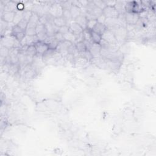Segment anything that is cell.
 I'll return each mask as SVG.
<instances>
[{"label":"cell","mask_w":156,"mask_h":156,"mask_svg":"<svg viewBox=\"0 0 156 156\" xmlns=\"http://www.w3.org/2000/svg\"><path fill=\"white\" fill-rule=\"evenodd\" d=\"M53 23L59 28H61V27L65 26V25H67V21L62 17H55L54 18Z\"/></svg>","instance_id":"cell-19"},{"label":"cell","mask_w":156,"mask_h":156,"mask_svg":"<svg viewBox=\"0 0 156 156\" xmlns=\"http://www.w3.org/2000/svg\"><path fill=\"white\" fill-rule=\"evenodd\" d=\"M39 41V39L38 38V37H37V35H34V36L26 35L25 38L20 42V44H21V46H23L25 45L30 46V45H34Z\"/></svg>","instance_id":"cell-8"},{"label":"cell","mask_w":156,"mask_h":156,"mask_svg":"<svg viewBox=\"0 0 156 156\" xmlns=\"http://www.w3.org/2000/svg\"><path fill=\"white\" fill-rule=\"evenodd\" d=\"M101 38L102 39L107 42V43H109L110 44H118L114 34L108 29H107L103 33V34L101 35Z\"/></svg>","instance_id":"cell-6"},{"label":"cell","mask_w":156,"mask_h":156,"mask_svg":"<svg viewBox=\"0 0 156 156\" xmlns=\"http://www.w3.org/2000/svg\"><path fill=\"white\" fill-rule=\"evenodd\" d=\"M23 13H24V10L23 11L18 10V11L15 12V15L14 17V21H13V23L15 25H17L20 21L23 19Z\"/></svg>","instance_id":"cell-21"},{"label":"cell","mask_w":156,"mask_h":156,"mask_svg":"<svg viewBox=\"0 0 156 156\" xmlns=\"http://www.w3.org/2000/svg\"><path fill=\"white\" fill-rule=\"evenodd\" d=\"M106 17L104 16V15L103 14H101V15H99V17L96 18V20H97V22L98 23H101V24H104L106 22Z\"/></svg>","instance_id":"cell-43"},{"label":"cell","mask_w":156,"mask_h":156,"mask_svg":"<svg viewBox=\"0 0 156 156\" xmlns=\"http://www.w3.org/2000/svg\"><path fill=\"white\" fill-rule=\"evenodd\" d=\"M20 52V48H12L9 50V56L10 57H18Z\"/></svg>","instance_id":"cell-28"},{"label":"cell","mask_w":156,"mask_h":156,"mask_svg":"<svg viewBox=\"0 0 156 156\" xmlns=\"http://www.w3.org/2000/svg\"><path fill=\"white\" fill-rule=\"evenodd\" d=\"M35 30H36L37 35L40 34H47L45 25L41 23L40 21H39V23H37L36 28H35Z\"/></svg>","instance_id":"cell-22"},{"label":"cell","mask_w":156,"mask_h":156,"mask_svg":"<svg viewBox=\"0 0 156 156\" xmlns=\"http://www.w3.org/2000/svg\"><path fill=\"white\" fill-rule=\"evenodd\" d=\"M9 23L6 22V21H4L3 20L1 19V35L3 34V32H4V33H6V30L8 28V26H9Z\"/></svg>","instance_id":"cell-36"},{"label":"cell","mask_w":156,"mask_h":156,"mask_svg":"<svg viewBox=\"0 0 156 156\" xmlns=\"http://www.w3.org/2000/svg\"><path fill=\"white\" fill-rule=\"evenodd\" d=\"M54 39H56V40L57 42H58L59 43L65 40V39H64L63 35L62 33H59V31L54 34Z\"/></svg>","instance_id":"cell-38"},{"label":"cell","mask_w":156,"mask_h":156,"mask_svg":"<svg viewBox=\"0 0 156 156\" xmlns=\"http://www.w3.org/2000/svg\"><path fill=\"white\" fill-rule=\"evenodd\" d=\"M17 9L18 10H20V11H23V10H25V4L22 3H18Z\"/></svg>","instance_id":"cell-45"},{"label":"cell","mask_w":156,"mask_h":156,"mask_svg":"<svg viewBox=\"0 0 156 156\" xmlns=\"http://www.w3.org/2000/svg\"><path fill=\"white\" fill-rule=\"evenodd\" d=\"M17 4L18 3L13 1H9L6 2L4 4V11L16 12L18 11Z\"/></svg>","instance_id":"cell-11"},{"label":"cell","mask_w":156,"mask_h":156,"mask_svg":"<svg viewBox=\"0 0 156 156\" xmlns=\"http://www.w3.org/2000/svg\"><path fill=\"white\" fill-rule=\"evenodd\" d=\"M69 10H70L72 18L74 21L82 14L81 9H80L79 6H76V5L72 4V6Z\"/></svg>","instance_id":"cell-17"},{"label":"cell","mask_w":156,"mask_h":156,"mask_svg":"<svg viewBox=\"0 0 156 156\" xmlns=\"http://www.w3.org/2000/svg\"><path fill=\"white\" fill-rule=\"evenodd\" d=\"M79 56L85 58V59H87V60L89 62H91V60H92L93 58V56L91 55V54L90 53V52L89 50H86L84 52H79Z\"/></svg>","instance_id":"cell-26"},{"label":"cell","mask_w":156,"mask_h":156,"mask_svg":"<svg viewBox=\"0 0 156 156\" xmlns=\"http://www.w3.org/2000/svg\"><path fill=\"white\" fill-rule=\"evenodd\" d=\"M26 54L33 57L37 54V51L34 45H30L28 46V50H27L26 51Z\"/></svg>","instance_id":"cell-25"},{"label":"cell","mask_w":156,"mask_h":156,"mask_svg":"<svg viewBox=\"0 0 156 156\" xmlns=\"http://www.w3.org/2000/svg\"><path fill=\"white\" fill-rule=\"evenodd\" d=\"M94 4L95 6L99 8L101 10H103L107 6L104 2V1H102V0H97V1H93Z\"/></svg>","instance_id":"cell-35"},{"label":"cell","mask_w":156,"mask_h":156,"mask_svg":"<svg viewBox=\"0 0 156 156\" xmlns=\"http://www.w3.org/2000/svg\"><path fill=\"white\" fill-rule=\"evenodd\" d=\"M111 31L114 34L115 38L117 42L119 44L120 42H122L127 39V31L126 27L120 26L118 27Z\"/></svg>","instance_id":"cell-2"},{"label":"cell","mask_w":156,"mask_h":156,"mask_svg":"<svg viewBox=\"0 0 156 156\" xmlns=\"http://www.w3.org/2000/svg\"><path fill=\"white\" fill-rule=\"evenodd\" d=\"M89 51L93 57H101V46L99 44H96V43H93L91 44Z\"/></svg>","instance_id":"cell-9"},{"label":"cell","mask_w":156,"mask_h":156,"mask_svg":"<svg viewBox=\"0 0 156 156\" xmlns=\"http://www.w3.org/2000/svg\"><path fill=\"white\" fill-rule=\"evenodd\" d=\"M25 33H26V35H28V36L37 35L35 28H33V27H29V26L27 27V28L25 31Z\"/></svg>","instance_id":"cell-31"},{"label":"cell","mask_w":156,"mask_h":156,"mask_svg":"<svg viewBox=\"0 0 156 156\" xmlns=\"http://www.w3.org/2000/svg\"><path fill=\"white\" fill-rule=\"evenodd\" d=\"M62 17L64 19H65V21H67V23L68 26V23L69 25V24H70L72 23V21L73 20V18H72V14H71V12H70V10H67V9L63 10Z\"/></svg>","instance_id":"cell-20"},{"label":"cell","mask_w":156,"mask_h":156,"mask_svg":"<svg viewBox=\"0 0 156 156\" xmlns=\"http://www.w3.org/2000/svg\"><path fill=\"white\" fill-rule=\"evenodd\" d=\"M63 9L60 3H54L50 7L48 13H50L54 17H62Z\"/></svg>","instance_id":"cell-4"},{"label":"cell","mask_w":156,"mask_h":156,"mask_svg":"<svg viewBox=\"0 0 156 156\" xmlns=\"http://www.w3.org/2000/svg\"><path fill=\"white\" fill-rule=\"evenodd\" d=\"M68 54H71L74 55L75 57H77L79 55V52L77 50L76 45H75V44H73L70 46L69 47L68 50Z\"/></svg>","instance_id":"cell-29"},{"label":"cell","mask_w":156,"mask_h":156,"mask_svg":"<svg viewBox=\"0 0 156 156\" xmlns=\"http://www.w3.org/2000/svg\"><path fill=\"white\" fill-rule=\"evenodd\" d=\"M60 4H61V6L63 10H65V9L70 10L72 6V1H62V2H61Z\"/></svg>","instance_id":"cell-37"},{"label":"cell","mask_w":156,"mask_h":156,"mask_svg":"<svg viewBox=\"0 0 156 156\" xmlns=\"http://www.w3.org/2000/svg\"><path fill=\"white\" fill-rule=\"evenodd\" d=\"M14 36L15 37V38L17 39L19 42H21L25 38V36H26L25 31H23V32H21V33H19L17 34H15Z\"/></svg>","instance_id":"cell-41"},{"label":"cell","mask_w":156,"mask_h":156,"mask_svg":"<svg viewBox=\"0 0 156 156\" xmlns=\"http://www.w3.org/2000/svg\"><path fill=\"white\" fill-rule=\"evenodd\" d=\"M106 29H107V28L105 26V25L97 23V24H96V26L94 27V28L93 29L92 31L99 34L100 35H102Z\"/></svg>","instance_id":"cell-18"},{"label":"cell","mask_w":156,"mask_h":156,"mask_svg":"<svg viewBox=\"0 0 156 156\" xmlns=\"http://www.w3.org/2000/svg\"><path fill=\"white\" fill-rule=\"evenodd\" d=\"M75 45H76V47L77 48V50L79 52H84L86 50H87V47H86L85 44L84 43V42H78L76 43V44H74Z\"/></svg>","instance_id":"cell-27"},{"label":"cell","mask_w":156,"mask_h":156,"mask_svg":"<svg viewBox=\"0 0 156 156\" xmlns=\"http://www.w3.org/2000/svg\"><path fill=\"white\" fill-rule=\"evenodd\" d=\"M82 34H83V37H84V40L87 41L90 43V44H93V42L92 40V37H91V31L89 29H85L83 31Z\"/></svg>","instance_id":"cell-24"},{"label":"cell","mask_w":156,"mask_h":156,"mask_svg":"<svg viewBox=\"0 0 156 156\" xmlns=\"http://www.w3.org/2000/svg\"><path fill=\"white\" fill-rule=\"evenodd\" d=\"M75 22L78 23L81 28L83 29V30L87 29V23H88V20L87 17H85V15L81 14L80 15L74 20Z\"/></svg>","instance_id":"cell-13"},{"label":"cell","mask_w":156,"mask_h":156,"mask_svg":"<svg viewBox=\"0 0 156 156\" xmlns=\"http://www.w3.org/2000/svg\"><path fill=\"white\" fill-rule=\"evenodd\" d=\"M44 42L48 45L49 49L51 50H56L59 44V42L56 40L54 37V35L51 37H48L44 41Z\"/></svg>","instance_id":"cell-15"},{"label":"cell","mask_w":156,"mask_h":156,"mask_svg":"<svg viewBox=\"0 0 156 156\" xmlns=\"http://www.w3.org/2000/svg\"><path fill=\"white\" fill-rule=\"evenodd\" d=\"M91 37H92V40L94 43H96V44H99L102 38H101V35L99 34L95 33V32L91 31Z\"/></svg>","instance_id":"cell-32"},{"label":"cell","mask_w":156,"mask_h":156,"mask_svg":"<svg viewBox=\"0 0 156 156\" xmlns=\"http://www.w3.org/2000/svg\"><path fill=\"white\" fill-rule=\"evenodd\" d=\"M103 14L107 18H118L120 14L115 7L106 6L103 10Z\"/></svg>","instance_id":"cell-5"},{"label":"cell","mask_w":156,"mask_h":156,"mask_svg":"<svg viewBox=\"0 0 156 156\" xmlns=\"http://www.w3.org/2000/svg\"><path fill=\"white\" fill-rule=\"evenodd\" d=\"M33 11L31 10H28V9H25L24 10V13H23V19L26 20V21H28L29 23V21L33 15Z\"/></svg>","instance_id":"cell-33"},{"label":"cell","mask_w":156,"mask_h":156,"mask_svg":"<svg viewBox=\"0 0 156 156\" xmlns=\"http://www.w3.org/2000/svg\"><path fill=\"white\" fill-rule=\"evenodd\" d=\"M107 6H110V7H115L116 1H104Z\"/></svg>","instance_id":"cell-44"},{"label":"cell","mask_w":156,"mask_h":156,"mask_svg":"<svg viewBox=\"0 0 156 156\" xmlns=\"http://www.w3.org/2000/svg\"><path fill=\"white\" fill-rule=\"evenodd\" d=\"M28 21H26V20H25L24 19H23L17 25L20 27V28L21 29L25 31L26 29V28H27V27H28Z\"/></svg>","instance_id":"cell-40"},{"label":"cell","mask_w":156,"mask_h":156,"mask_svg":"<svg viewBox=\"0 0 156 156\" xmlns=\"http://www.w3.org/2000/svg\"><path fill=\"white\" fill-rule=\"evenodd\" d=\"M34 45L36 48L37 53L41 55L44 54V53H45L48 50H49L48 45L46 44H45L44 42L39 41L38 42H37L36 44H35Z\"/></svg>","instance_id":"cell-12"},{"label":"cell","mask_w":156,"mask_h":156,"mask_svg":"<svg viewBox=\"0 0 156 156\" xmlns=\"http://www.w3.org/2000/svg\"><path fill=\"white\" fill-rule=\"evenodd\" d=\"M89 62V61H88L87 59L78 55L77 57H75L74 64L75 67H82L87 65Z\"/></svg>","instance_id":"cell-16"},{"label":"cell","mask_w":156,"mask_h":156,"mask_svg":"<svg viewBox=\"0 0 156 156\" xmlns=\"http://www.w3.org/2000/svg\"><path fill=\"white\" fill-rule=\"evenodd\" d=\"M103 59L105 62V68H108L109 69H110V70L113 71V72L118 71V69H120L122 63L121 62H120L118 61L109 60V59H104V58Z\"/></svg>","instance_id":"cell-7"},{"label":"cell","mask_w":156,"mask_h":156,"mask_svg":"<svg viewBox=\"0 0 156 156\" xmlns=\"http://www.w3.org/2000/svg\"><path fill=\"white\" fill-rule=\"evenodd\" d=\"M23 31H25L21 29L18 25H14L12 28L11 34L13 35H15V34H17L19 33H21V32H23Z\"/></svg>","instance_id":"cell-39"},{"label":"cell","mask_w":156,"mask_h":156,"mask_svg":"<svg viewBox=\"0 0 156 156\" xmlns=\"http://www.w3.org/2000/svg\"><path fill=\"white\" fill-rule=\"evenodd\" d=\"M64 39L65 40L70 42L72 44H75L76 43V36H75L70 31H68L65 34H63Z\"/></svg>","instance_id":"cell-23"},{"label":"cell","mask_w":156,"mask_h":156,"mask_svg":"<svg viewBox=\"0 0 156 156\" xmlns=\"http://www.w3.org/2000/svg\"><path fill=\"white\" fill-rule=\"evenodd\" d=\"M69 31L75 36H77L83 33V29L75 21L72 22L69 25Z\"/></svg>","instance_id":"cell-10"},{"label":"cell","mask_w":156,"mask_h":156,"mask_svg":"<svg viewBox=\"0 0 156 156\" xmlns=\"http://www.w3.org/2000/svg\"><path fill=\"white\" fill-rule=\"evenodd\" d=\"M124 18L126 25H136L140 19V17L137 13L126 12L124 14Z\"/></svg>","instance_id":"cell-3"},{"label":"cell","mask_w":156,"mask_h":156,"mask_svg":"<svg viewBox=\"0 0 156 156\" xmlns=\"http://www.w3.org/2000/svg\"><path fill=\"white\" fill-rule=\"evenodd\" d=\"M1 46L11 49L12 48H21L20 42H19L15 37L12 34H7L1 37Z\"/></svg>","instance_id":"cell-1"},{"label":"cell","mask_w":156,"mask_h":156,"mask_svg":"<svg viewBox=\"0 0 156 156\" xmlns=\"http://www.w3.org/2000/svg\"><path fill=\"white\" fill-rule=\"evenodd\" d=\"M97 20L95 19H92V20H88V23H87V29H89L90 31H92L93 29L94 28V27L96 26V25L97 24Z\"/></svg>","instance_id":"cell-34"},{"label":"cell","mask_w":156,"mask_h":156,"mask_svg":"<svg viewBox=\"0 0 156 156\" xmlns=\"http://www.w3.org/2000/svg\"><path fill=\"white\" fill-rule=\"evenodd\" d=\"M15 15V12L4 11L1 14V19L5 21H6V22L9 23H12L14 21Z\"/></svg>","instance_id":"cell-14"},{"label":"cell","mask_w":156,"mask_h":156,"mask_svg":"<svg viewBox=\"0 0 156 156\" xmlns=\"http://www.w3.org/2000/svg\"><path fill=\"white\" fill-rule=\"evenodd\" d=\"M68 31H69V26L68 25H65L62 27H61V28H59V33H62L63 35L66 34Z\"/></svg>","instance_id":"cell-42"},{"label":"cell","mask_w":156,"mask_h":156,"mask_svg":"<svg viewBox=\"0 0 156 156\" xmlns=\"http://www.w3.org/2000/svg\"><path fill=\"white\" fill-rule=\"evenodd\" d=\"M0 55L2 58H6L9 56V49L7 48L4 47L3 46H1V49H0Z\"/></svg>","instance_id":"cell-30"}]
</instances>
